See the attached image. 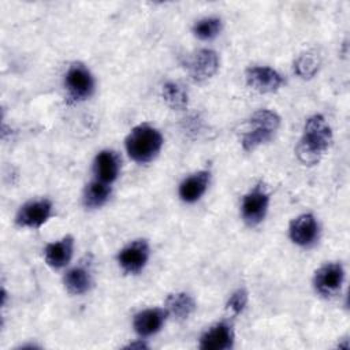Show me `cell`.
I'll return each instance as SVG.
<instances>
[{"label": "cell", "mask_w": 350, "mask_h": 350, "mask_svg": "<svg viewBox=\"0 0 350 350\" xmlns=\"http://www.w3.org/2000/svg\"><path fill=\"white\" fill-rule=\"evenodd\" d=\"M332 142V130L325 118L314 113L305 120L302 135L295 145V154L305 165H316Z\"/></svg>", "instance_id": "6da1fadb"}, {"label": "cell", "mask_w": 350, "mask_h": 350, "mask_svg": "<svg viewBox=\"0 0 350 350\" xmlns=\"http://www.w3.org/2000/svg\"><path fill=\"white\" fill-rule=\"evenodd\" d=\"M124 146L129 157L138 163H150L161 150L163 135L161 133L148 123L138 124L130 130L124 139Z\"/></svg>", "instance_id": "7a4b0ae2"}, {"label": "cell", "mask_w": 350, "mask_h": 350, "mask_svg": "<svg viewBox=\"0 0 350 350\" xmlns=\"http://www.w3.org/2000/svg\"><path fill=\"white\" fill-rule=\"evenodd\" d=\"M280 127V116L271 109L256 111L246 122L241 144L243 150L253 152L260 145L269 142Z\"/></svg>", "instance_id": "3957f363"}, {"label": "cell", "mask_w": 350, "mask_h": 350, "mask_svg": "<svg viewBox=\"0 0 350 350\" xmlns=\"http://www.w3.org/2000/svg\"><path fill=\"white\" fill-rule=\"evenodd\" d=\"M64 86L67 90L68 101H83L93 94L94 78L83 63L75 62L70 64V67L66 71Z\"/></svg>", "instance_id": "277c9868"}, {"label": "cell", "mask_w": 350, "mask_h": 350, "mask_svg": "<svg viewBox=\"0 0 350 350\" xmlns=\"http://www.w3.org/2000/svg\"><path fill=\"white\" fill-rule=\"evenodd\" d=\"M268 206L269 194L265 190V187L257 185L242 198L241 216L249 227H256L265 219Z\"/></svg>", "instance_id": "5b68a950"}, {"label": "cell", "mask_w": 350, "mask_h": 350, "mask_svg": "<svg viewBox=\"0 0 350 350\" xmlns=\"http://www.w3.org/2000/svg\"><path fill=\"white\" fill-rule=\"evenodd\" d=\"M52 202L48 198L30 200L25 202L15 216V223L23 228H40L52 216Z\"/></svg>", "instance_id": "8992f818"}, {"label": "cell", "mask_w": 350, "mask_h": 350, "mask_svg": "<svg viewBox=\"0 0 350 350\" xmlns=\"http://www.w3.org/2000/svg\"><path fill=\"white\" fill-rule=\"evenodd\" d=\"M149 243L145 239H137L122 247L116 256L118 264L124 273H139L149 260Z\"/></svg>", "instance_id": "52a82bcc"}, {"label": "cell", "mask_w": 350, "mask_h": 350, "mask_svg": "<svg viewBox=\"0 0 350 350\" xmlns=\"http://www.w3.org/2000/svg\"><path fill=\"white\" fill-rule=\"evenodd\" d=\"M345 280V269L339 262H327L321 265L313 276L314 290L328 298L339 293Z\"/></svg>", "instance_id": "ba28073f"}, {"label": "cell", "mask_w": 350, "mask_h": 350, "mask_svg": "<svg viewBox=\"0 0 350 350\" xmlns=\"http://www.w3.org/2000/svg\"><path fill=\"white\" fill-rule=\"evenodd\" d=\"M245 78L247 86L258 93H272L283 85L282 75L267 66L249 67L245 72Z\"/></svg>", "instance_id": "9c48e42d"}, {"label": "cell", "mask_w": 350, "mask_h": 350, "mask_svg": "<svg viewBox=\"0 0 350 350\" xmlns=\"http://www.w3.org/2000/svg\"><path fill=\"white\" fill-rule=\"evenodd\" d=\"M290 239L301 246L309 247L316 243L319 238V224L312 213H302L297 216L288 227Z\"/></svg>", "instance_id": "30bf717a"}, {"label": "cell", "mask_w": 350, "mask_h": 350, "mask_svg": "<svg viewBox=\"0 0 350 350\" xmlns=\"http://www.w3.org/2000/svg\"><path fill=\"white\" fill-rule=\"evenodd\" d=\"M189 74L196 82H205L219 70V56L212 49H200L189 60Z\"/></svg>", "instance_id": "8fae6325"}, {"label": "cell", "mask_w": 350, "mask_h": 350, "mask_svg": "<svg viewBox=\"0 0 350 350\" xmlns=\"http://www.w3.org/2000/svg\"><path fill=\"white\" fill-rule=\"evenodd\" d=\"M234 345V329L231 324L220 321L208 328L200 338L198 347L202 350H228Z\"/></svg>", "instance_id": "7c38bea8"}, {"label": "cell", "mask_w": 350, "mask_h": 350, "mask_svg": "<svg viewBox=\"0 0 350 350\" xmlns=\"http://www.w3.org/2000/svg\"><path fill=\"white\" fill-rule=\"evenodd\" d=\"M168 316L167 309L161 308H149L138 312L133 319L134 331L142 336H150L159 332Z\"/></svg>", "instance_id": "4fadbf2b"}, {"label": "cell", "mask_w": 350, "mask_h": 350, "mask_svg": "<svg viewBox=\"0 0 350 350\" xmlns=\"http://www.w3.org/2000/svg\"><path fill=\"white\" fill-rule=\"evenodd\" d=\"M74 252V239L71 235H66L56 242H51L44 249L45 262L53 268L60 269L68 265Z\"/></svg>", "instance_id": "5bb4252c"}, {"label": "cell", "mask_w": 350, "mask_h": 350, "mask_svg": "<svg viewBox=\"0 0 350 350\" xmlns=\"http://www.w3.org/2000/svg\"><path fill=\"white\" fill-rule=\"evenodd\" d=\"M209 179H211L209 171H198L196 174H191L190 176L185 178L180 182L179 189H178L179 198L187 204H193V202L198 201L206 191Z\"/></svg>", "instance_id": "9a60e30c"}, {"label": "cell", "mask_w": 350, "mask_h": 350, "mask_svg": "<svg viewBox=\"0 0 350 350\" xmlns=\"http://www.w3.org/2000/svg\"><path fill=\"white\" fill-rule=\"evenodd\" d=\"M119 157L113 150H101L93 161V172L96 179L104 183H112L119 175Z\"/></svg>", "instance_id": "2e32d148"}, {"label": "cell", "mask_w": 350, "mask_h": 350, "mask_svg": "<svg viewBox=\"0 0 350 350\" xmlns=\"http://www.w3.org/2000/svg\"><path fill=\"white\" fill-rule=\"evenodd\" d=\"M165 309L168 314H172L178 320H185L196 310V302L187 293H172L165 299Z\"/></svg>", "instance_id": "e0dca14e"}, {"label": "cell", "mask_w": 350, "mask_h": 350, "mask_svg": "<svg viewBox=\"0 0 350 350\" xmlns=\"http://www.w3.org/2000/svg\"><path fill=\"white\" fill-rule=\"evenodd\" d=\"M64 286L70 294L82 295L92 287V276L85 267H74L68 269L63 278Z\"/></svg>", "instance_id": "ac0fdd59"}, {"label": "cell", "mask_w": 350, "mask_h": 350, "mask_svg": "<svg viewBox=\"0 0 350 350\" xmlns=\"http://www.w3.org/2000/svg\"><path fill=\"white\" fill-rule=\"evenodd\" d=\"M109 196H111L109 185L94 179L89 185H86L83 190V205L89 209H97L109 200Z\"/></svg>", "instance_id": "d6986e66"}, {"label": "cell", "mask_w": 350, "mask_h": 350, "mask_svg": "<svg viewBox=\"0 0 350 350\" xmlns=\"http://www.w3.org/2000/svg\"><path fill=\"white\" fill-rule=\"evenodd\" d=\"M320 68V57L316 52L308 51L301 53L294 62V72L302 79H310Z\"/></svg>", "instance_id": "ffe728a7"}, {"label": "cell", "mask_w": 350, "mask_h": 350, "mask_svg": "<svg viewBox=\"0 0 350 350\" xmlns=\"http://www.w3.org/2000/svg\"><path fill=\"white\" fill-rule=\"evenodd\" d=\"M161 97L164 103L176 111L185 109L187 107V93L176 82H167L161 88Z\"/></svg>", "instance_id": "44dd1931"}, {"label": "cell", "mask_w": 350, "mask_h": 350, "mask_svg": "<svg viewBox=\"0 0 350 350\" xmlns=\"http://www.w3.org/2000/svg\"><path fill=\"white\" fill-rule=\"evenodd\" d=\"M221 30V19L216 16H208L197 21L193 26V34L202 41L215 38Z\"/></svg>", "instance_id": "7402d4cb"}, {"label": "cell", "mask_w": 350, "mask_h": 350, "mask_svg": "<svg viewBox=\"0 0 350 350\" xmlns=\"http://www.w3.org/2000/svg\"><path fill=\"white\" fill-rule=\"evenodd\" d=\"M246 305H247V291L245 288H238L237 291H234L230 295V298H228V301L226 304V309L231 314L237 316V314L243 312Z\"/></svg>", "instance_id": "603a6c76"}, {"label": "cell", "mask_w": 350, "mask_h": 350, "mask_svg": "<svg viewBox=\"0 0 350 350\" xmlns=\"http://www.w3.org/2000/svg\"><path fill=\"white\" fill-rule=\"evenodd\" d=\"M124 349H138V350H142V349H148V345L142 340H135L133 343H129Z\"/></svg>", "instance_id": "cb8c5ba5"}]
</instances>
